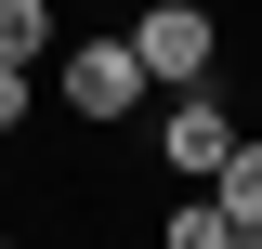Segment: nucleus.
<instances>
[{
  "label": "nucleus",
  "instance_id": "nucleus-1",
  "mask_svg": "<svg viewBox=\"0 0 262 249\" xmlns=\"http://www.w3.org/2000/svg\"><path fill=\"white\" fill-rule=\"evenodd\" d=\"M53 79H66V105H79V118H131V105H144V53H131V39H79Z\"/></svg>",
  "mask_w": 262,
  "mask_h": 249
},
{
  "label": "nucleus",
  "instance_id": "nucleus-2",
  "mask_svg": "<svg viewBox=\"0 0 262 249\" xmlns=\"http://www.w3.org/2000/svg\"><path fill=\"white\" fill-rule=\"evenodd\" d=\"M236 144H249V131H236L210 92H170V131H158V157L184 171V197H196V184H223V157H236Z\"/></svg>",
  "mask_w": 262,
  "mask_h": 249
},
{
  "label": "nucleus",
  "instance_id": "nucleus-3",
  "mask_svg": "<svg viewBox=\"0 0 262 249\" xmlns=\"http://www.w3.org/2000/svg\"><path fill=\"white\" fill-rule=\"evenodd\" d=\"M131 53H144V79L196 92V79H210V13H196V0H158V13L131 27Z\"/></svg>",
  "mask_w": 262,
  "mask_h": 249
},
{
  "label": "nucleus",
  "instance_id": "nucleus-4",
  "mask_svg": "<svg viewBox=\"0 0 262 249\" xmlns=\"http://www.w3.org/2000/svg\"><path fill=\"white\" fill-rule=\"evenodd\" d=\"M158 249H236V210H223L210 184H196V197H170V223H158Z\"/></svg>",
  "mask_w": 262,
  "mask_h": 249
},
{
  "label": "nucleus",
  "instance_id": "nucleus-5",
  "mask_svg": "<svg viewBox=\"0 0 262 249\" xmlns=\"http://www.w3.org/2000/svg\"><path fill=\"white\" fill-rule=\"evenodd\" d=\"M210 197H223V210H236V236H249V223H262V144H236V157H223V184H210Z\"/></svg>",
  "mask_w": 262,
  "mask_h": 249
},
{
  "label": "nucleus",
  "instance_id": "nucleus-6",
  "mask_svg": "<svg viewBox=\"0 0 262 249\" xmlns=\"http://www.w3.org/2000/svg\"><path fill=\"white\" fill-rule=\"evenodd\" d=\"M39 39H53V0H0V66H27Z\"/></svg>",
  "mask_w": 262,
  "mask_h": 249
},
{
  "label": "nucleus",
  "instance_id": "nucleus-7",
  "mask_svg": "<svg viewBox=\"0 0 262 249\" xmlns=\"http://www.w3.org/2000/svg\"><path fill=\"white\" fill-rule=\"evenodd\" d=\"M13 118H27V66H0V131H13Z\"/></svg>",
  "mask_w": 262,
  "mask_h": 249
},
{
  "label": "nucleus",
  "instance_id": "nucleus-8",
  "mask_svg": "<svg viewBox=\"0 0 262 249\" xmlns=\"http://www.w3.org/2000/svg\"><path fill=\"white\" fill-rule=\"evenodd\" d=\"M236 249H262V223H249V236H236Z\"/></svg>",
  "mask_w": 262,
  "mask_h": 249
},
{
  "label": "nucleus",
  "instance_id": "nucleus-9",
  "mask_svg": "<svg viewBox=\"0 0 262 249\" xmlns=\"http://www.w3.org/2000/svg\"><path fill=\"white\" fill-rule=\"evenodd\" d=\"M0 249H13V236H0Z\"/></svg>",
  "mask_w": 262,
  "mask_h": 249
}]
</instances>
